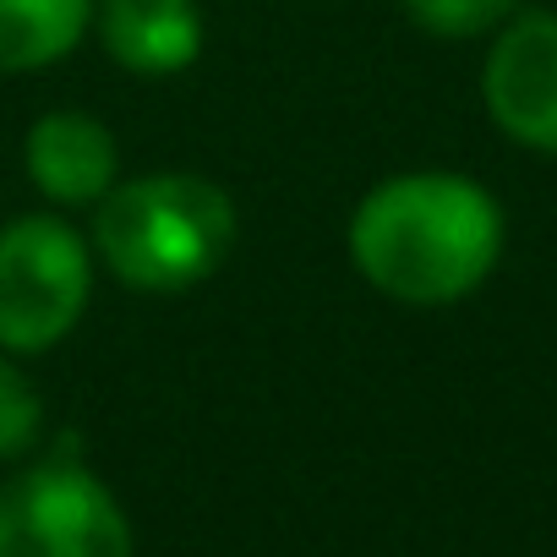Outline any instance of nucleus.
<instances>
[{
  "label": "nucleus",
  "instance_id": "nucleus-2",
  "mask_svg": "<svg viewBox=\"0 0 557 557\" xmlns=\"http://www.w3.org/2000/svg\"><path fill=\"white\" fill-rule=\"evenodd\" d=\"M94 246L104 268L132 290H191L235 246V202L208 175H137L99 197Z\"/></svg>",
  "mask_w": 557,
  "mask_h": 557
},
{
  "label": "nucleus",
  "instance_id": "nucleus-5",
  "mask_svg": "<svg viewBox=\"0 0 557 557\" xmlns=\"http://www.w3.org/2000/svg\"><path fill=\"white\" fill-rule=\"evenodd\" d=\"M481 104L508 143L557 159V12L530 7L492 34Z\"/></svg>",
  "mask_w": 557,
  "mask_h": 557
},
{
  "label": "nucleus",
  "instance_id": "nucleus-3",
  "mask_svg": "<svg viewBox=\"0 0 557 557\" xmlns=\"http://www.w3.org/2000/svg\"><path fill=\"white\" fill-rule=\"evenodd\" d=\"M94 257L55 213H23L0 230V350L45 356L88 312Z\"/></svg>",
  "mask_w": 557,
  "mask_h": 557
},
{
  "label": "nucleus",
  "instance_id": "nucleus-10",
  "mask_svg": "<svg viewBox=\"0 0 557 557\" xmlns=\"http://www.w3.org/2000/svg\"><path fill=\"white\" fill-rule=\"evenodd\" d=\"M39 426H45V405H39L34 383L0 356V465L23 459L39 443Z\"/></svg>",
  "mask_w": 557,
  "mask_h": 557
},
{
  "label": "nucleus",
  "instance_id": "nucleus-8",
  "mask_svg": "<svg viewBox=\"0 0 557 557\" xmlns=\"http://www.w3.org/2000/svg\"><path fill=\"white\" fill-rule=\"evenodd\" d=\"M94 0H0V72H39L77 50Z\"/></svg>",
  "mask_w": 557,
  "mask_h": 557
},
{
  "label": "nucleus",
  "instance_id": "nucleus-4",
  "mask_svg": "<svg viewBox=\"0 0 557 557\" xmlns=\"http://www.w3.org/2000/svg\"><path fill=\"white\" fill-rule=\"evenodd\" d=\"M132 519L72 454H50L0 486V557H132Z\"/></svg>",
  "mask_w": 557,
  "mask_h": 557
},
{
  "label": "nucleus",
  "instance_id": "nucleus-7",
  "mask_svg": "<svg viewBox=\"0 0 557 557\" xmlns=\"http://www.w3.org/2000/svg\"><path fill=\"white\" fill-rule=\"evenodd\" d=\"M99 39L115 66L137 77H175L202 55L197 0H104Z\"/></svg>",
  "mask_w": 557,
  "mask_h": 557
},
{
  "label": "nucleus",
  "instance_id": "nucleus-6",
  "mask_svg": "<svg viewBox=\"0 0 557 557\" xmlns=\"http://www.w3.org/2000/svg\"><path fill=\"white\" fill-rule=\"evenodd\" d=\"M23 159H28V181L50 202H66V208L99 202L121 175L115 137L104 132V121H94L83 110H55V115L34 121Z\"/></svg>",
  "mask_w": 557,
  "mask_h": 557
},
{
  "label": "nucleus",
  "instance_id": "nucleus-9",
  "mask_svg": "<svg viewBox=\"0 0 557 557\" xmlns=\"http://www.w3.org/2000/svg\"><path fill=\"white\" fill-rule=\"evenodd\" d=\"M519 12V0H405V17L432 34V39H492L508 17Z\"/></svg>",
  "mask_w": 557,
  "mask_h": 557
},
{
  "label": "nucleus",
  "instance_id": "nucleus-1",
  "mask_svg": "<svg viewBox=\"0 0 557 557\" xmlns=\"http://www.w3.org/2000/svg\"><path fill=\"white\" fill-rule=\"evenodd\" d=\"M503 202L454 170H410L361 197L350 257L372 290L399 307H454L503 262Z\"/></svg>",
  "mask_w": 557,
  "mask_h": 557
}]
</instances>
